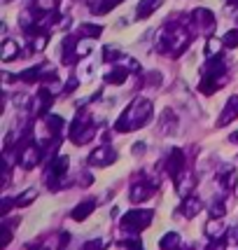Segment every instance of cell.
<instances>
[{"instance_id":"obj_14","label":"cell","mask_w":238,"mask_h":250,"mask_svg":"<svg viewBox=\"0 0 238 250\" xmlns=\"http://www.w3.org/2000/svg\"><path fill=\"white\" fill-rule=\"evenodd\" d=\"M131 75L129 68H124V65H112V70L105 73V82L112 84V87H119V84H124L126 82V77Z\"/></svg>"},{"instance_id":"obj_31","label":"cell","mask_w":238,"mask_h":250,"mask_svg":"<svg viewBox=\"0 0 238 250\" xmlns=\"http://www.w3.org/2000/svg\"><path fill=\"white\" fill-rule=\"evenodd\" d=\"M77 84H79V80H77V77L73 75V77H70V80H68V84H65L63 94H73V91H75V89H77Z\"/></svg>"},{"instance_id":"obj_20","label":"cell","mask_w":238,"mask_h":250,"mask_svg":"<svg viewBox=\"0 0 238 250\" xmlns=\"http://www.w3.org/2000/svg\"><path fill=\"white\" fill-rule=\"evenodd\" d=\"M175 124H178V117H175L173 110H163V115H161V131L163 133H175Z\"/></svg>"},{"instance_id":"obj_25","label":"cell","mask_w":238,"mask_h":250,"mask_svg":"<svg viewBox=\"0 0 238 250\" xmlns=\"http://www.w3.org/2000/svg\"><path fill=\"white\" fill-rule=\"evenodd\" d=\"M208 210H210V218L222 220V218H224V213H227V206H224V199H217V201H213Z\"/></svg>"},{"instance_id":"obj_15","label":"cell","mask_w":238,"mask_h":250,"mask_svg":"<svg viewBox=\"0 0 238 250\" xmlns=\"http://www.w3.org/2000/svg\"><path fill=\"white\" fill-rule=\"evenodd\" d=\"M0 59H2V63H10L14 59H19V44L14 40H5L2 49H0Z\"/></svg>"},{"instance_id":"obj_10","label":"cell","mask_w":238,"mask_h":250,"mask_svg":"<svg viewBox=\"0 0 238 250\" xmlns=\"http://www.w3.org/2000/svg\"><path fill=\"white\" fill-rule=\"evenodd\" d=\"M236 117H238V94H234V96L227 101L222 115L217 117V126H227V124H231Z\"/></svg>"},{"instance_id":"obj_34","label":"cell","mask_w":238,"mask_h":250,"mask_svg":"<svg viewBox=\"0 0 238 250\" xmlns=\"http://www.w3.org/2000/svg\"><path fill=\"white\" fill-rule=\"evenodd\" d=\"M142 150H145V143H138V145H136V147H133V152H136V154H140Z\"/></svg>"},{"instance_id":"obj_36","label":"cell","mask_w":238,"mask_h":250,"mask_svg":"<svg viewBox=\"0 0 238 250\" xmlns=\"http://www.w3.org/2000/svg\"><path fill=\"white\" fill-rule=\"evenodd\" d=\"M178 250H194V246H180Z\"/></svg>"},{"instance_id":"obj_11","label":"cell","mask_w":238,"mask_h":250,"mask_svg":"<svg viewBox=\"0 0 238 250\" xmlns=\"http://www.w3.org/2000/svg\"><path fill=\"white\" fill-rule=\"evenodd\" d=\"M217 180H219V187L224 189V192H234L238 185V173L234 166H222V171L217 175Z\"/></svg>"},{"instance_id":"obj_33","label":"cell","mask_w":238,"mask_h":250,"mask_svg":"<svg viewBox=\"0 0 238 250\" xmlns=\"http://www.w3.org/2000/svg\"><path fill=\"white\" fill-rule=\"evenodd\" d=\"M82 250H100V241H98V239L87 241V243H84V248H82Z\"/></svg>"},{"instance_id":"obj_5","label":"cell","mask_w":238,"mask_h":250,"mask_svg":"<svg viewBox=\"0 0 238 250\" xmlns=\"http://www.w3.org/2000/svg\"><path fill=\"white\" fill-rule=\"evenodd\" d=\"M189 17H192V28L206 33L208 38H213V31H215V14L213 12L206 10V7H196Z\"/></svg>"},{"instance_id":"obj_2","label":"cell","mask_w":238,"mask_h":250,"mask_svg":"<svg viewBox=\"0 0 238 250\" xmlns=\"http://www.w3.org/2000/svg\"><path fill=\"white\" fill-rule=\"evenodd\" d=\"M152 218H154V213L147 210V208H133V210H129L121 218V231L136 236V234H140V231H145V229L150 227Z\"/></svg>"},{"instance_id":"obj_18","label":"cell","mask_w":238,"mask_h":250,"mask_svg":"<svg viewBox=\"0 0 238 250\" xmlns=\"http://www.w3.org/2000/svg\"><path fill=\"white\" fill-rule=\"evenodd\" d=\"M159 248L161 250H178L180 248V234H178V231H168V234H163L161 241H159Z\"/></svg>"},{"instance_id":"obj_22","label":"cell","mask_w":238,"mask_h":250,"mask_svg":"<svg viewBox=\"0 0 238 250\" xmlns=\"http://www.w3.org/2000/svg\"><path fill=\"white\" fill-rule=\"evenodd\" d=\"M121 2H124V0H98V2L91 5V10H94V14H108L110 10H115Z\"/></svg>"},{"instance_id":"obj_4","label":"cell","mask_w":238,"mask_h":250,"mask_svg":"<svg viewBox=\"0 0 238 250\" xmlns=\"http://www.w3.org/2000/svg\"><path fill=\"white\" fill-rule=\"evenodd\" d=\"M166 173H168V178H171L173 183H178V180L187 173V157H184V152L180 150V147H173V150L168 152V159H166Z\"/></svg>"},{"instance_id":"obj_35","label":"cell","mask_w":238,"mask_h":250,"mask_svg":"<svg viewBox=\"0 0 238 250\" xmlns=\"http://www.w3.org/2000/svg\"><path fill=\"white\" fill-rule=\"evenodd\" d=\"M229 141H231V143H238V131H236V133H231V136H229Z\"/></svg>"},{"instance_id":"obj_21","label":"cell","mask_w":238,"mask_h":250,"mask_svg":"<svg viewBox=\"0 0 238 250\" xmlns=\"http://www.w3.org/2000/svg\"><path fill=\"white\" fill-rule=\"evenodd\" d=\"M100 33H103V26H98V23H82V26H79V31H77V35L91 40V38H98Z\"/></svg>"},{"instance_id":"obj_9","label":"cell","mask_w":238,"mask_h":250,"mask_svg":"<svg viewBox=\"0 0 238 250\" xmlns=\"http://www.w3.org/2000/svg\"><path fill=\"white\" fill-rule=\"evenodd\" d=\"M203 231H206L208 243H210V241H219V239H224V236H227V231H229V229L224 227V220L210 218V220L206 222V227H203Z\"/></svg>"},{"instance_id":"obj_28","label":"cell","mask_w":238,"mask_h":250,"mask_svg":"<svg viewBox=\"0 0 238 250\" xmlns=\"http://www.w3.org/2000/svg\"><path fill=\"white\" fill-rule=\"evenodd\" d=\"M227 246H229L227 239H219V241H210L206 250H227Z\"/></svg>"},{"instance_id":"obj_17","label":"cell","mask_w":238,"mask_h":250,"mask_svg":"<svg viewBox=\"0 0 238 250\" xmlns=\"http://www.w3.org/2000/svg\"><path fill=\"white\" fill-rule=\"evenodd\" d=\"M163 0H140V5H138V14H136V19H145V17H150L152 12L157 10L159 5H161Z\"/></svg>"},{"instance_id":"obj_12","label":"cell","mask_w":238,"mask_h":250,"mask_svg":"<svg viewBox=\"0 0 238 250\" xmlns=\"http://www.w3.org/2000/svg\"><path fill=\"white\" fill-rule=\"evenodd\" d=\"M96 206H98L96 199H84V201H79V204L73 208V220H75V222H84V220L96 210Z\"/></svg>"},{"instance_id":"obj_29","label":"cell","mask_w":238,"mask_h":250,"mask_svg":"<svg viewBox=\"0 0 238 250\" xmlns=\"http://www.w3.org/2000/svg\"><path fill=\"white\" fill-rule=\"evenodd\" d=\"M227 241H229V246H236L238 243V225H234V227L227 231Z\"/></svg>"},{"instance_id":"obj_19","label":"cell","mask_w":238,"mask_h":250,"mask_svg":"<svg viewBox=\"0 0 238 250\" xmlns=\"http://www.w3.org/2000/svg\"><path fill=\"white\" fill-rule=\"evenodd\" d=\"M224 82H227V80H208V77H203V80H201V84H198V91H201V94H206V96H213V94H215Z\"/></svg>"},{"instance_id":"obj_30","label":"cell","mask_w":238,"mask_h":250,"mask_svg":"<svg viewBox=\"0 0 238 250\" xmlns=\"http://www.w3.org/2000/svg\"><path fill=\"white\" fill-rule=\"evenodd\" d=\"M70 243V234L68 231H61V236H59V246H56V250H65V246Z\"/></svg>"},{"instance_id":"obj_13","label":"cell","mask_w":238,"mask_h":250,"mask_svg":"<svg viewBox=\"0 0 238 250\" xmlns=\"http://www.w3.org/2000/svg\"><path fill=\"white\" fill-rule=\"evenodd\" d=\"M194 187H196V178L192 171H187V173L175 183V189H178V194L182 196V199H187V196H194L192 192H194Z\"/></svg>"},{"instance_id":"obj_6","label":"cell","mask_w":238,"mask_h":250,"mask_svg":"<svg viewBox=\"0 0 238 250\" xmlns=\"http://www.w3.org/2000/svg\"><path fill=\"white\" fill-rule=\"evenodd\" d=\"M117 162V152L110 143H103L98 145L94 152L89 154V166H96V168H103V166H110V164Z\"/></svg>"},{"instance_id":"obj_3","label":"cell","mask_w":238,"mask_h":250,"mask_svg":"<svg viewBox=\"0 0 238 250\" xmlns=\"http://www.w3.org/2000/svg\"><path fill=\"white\" fill-rule=\"evenodd\" d=\"M157 185H159V180H152V178H147L145 173H140L136 180H133V183H131V187H129L131 204H142V201H147V199L154 194Z\"/></svg>"},{"instance_id":"obj_32","label":"cell","mask_w":238,"mask_h":250,"mask_svg":"<svg viewBox=\"0 0 238 250\" xmlns=\"http://www.w3.org/2000/svg\"><path fill=\"white\" fill-rule=\"evenodd\" d=\"M91 180H94V175L89 173V171L79 173V185H82V187H89V185H91Z\"/></svg>"},{"instance_id":"obj_26","label":"cell","mask_w":238,"mask_h":250,"mask_svg":"<svg viewBox=\"0 0 238 250\" xmlns=\"http://www.w3.org/2000/svg\"><path fill=\"white\" fill-rule=\"evenodd\" d=\"M119 56H121L119 47H112V44L103 47V61H115V59H119Z\"/></svg>"},{"instance_id":"obj_8","label":"cell","mask_w":238,"mask_h":250,"mask_svg":"<svg viewBox=\"0 0 238 250\" xmlns=\"http://www.w3.org/2000/svg\"><path fill=\"white\" fill-rule=\"evenodd\" d=\"M203 208H206V204H203L198 196H187V199H182V204H180V208H178V215L192 220V218H196Z\"/></svg>"},{"instance_id":"obj_1","label":"cell","mask_w":238,"mask_h":250,"mask_svg":"<svg viewBox=\"0 0 238 250\" xmlns=\"http://www.w3.org/2000/svg\"><path fill=\"white\" fill-rule=\"evenodd\" d=\"M154 115V105L147 98H136L129 108L119 115V120L115 122V131L117 133H126V131L142 129Z\"/></svg>"},{"instance_id":"obj_7","label":"cell","mask_w":238,"mask_h":250,"mask_svg":"<svg viewBox=\"0 0 238 250\" xmlns=\"http://www.w3.org/2000/svg\"><path fill=\"white\" fill-rule=\"evenodd\" d=\"M44 159L42 150H40V145L38 143H33V145H28V147H23L21 152H19V164H21L26 171H31V168H35L38 164Z\"/></svg>"},{"instance_id":"obj_16","label":"cell","mask_w":238,"mask_h":250,"mask_svg":"<svg viewBox=\"0 0 238 250\" xmlns=\"http://www.w3.org/2000/svg\"><path fill=\"white\" fill-rule=\"evenodd\" d=\"M47 122V131L52 138H61V131H63V117L61 115H47L44 117Z\"/></svg>"},{"instance_id":"obj_23","label":"cell","mask_w":238,"mask_h":250,"mask_svg":"<svg viewBox=\"0 0 238 250\" xmlns=\"http://www.w3.org/2000/svg\"><path fill=\"white\" fill-rule=\"evenodd\" d=\"M38 199V189L35 187H28V189H23L21 194L17 196V208H23V206H31L33 201Z\"/></svg>"},{"instance_id":"obj_24","label":"cell","mask_w":238,"mask_h":250,"mask_svg":"<svg viewBox=\"0 0 238 250\" xmlns=\"http://www.w3.org/2000/svg\"><path fill=\"white\" fill-rule=\"evenodd\" d=\"M222 47H227V49H236L238 47V28H231V31H227L222 38Z\"/></svg>"},{"instance_id":"obj_27","label":"cell","mask_w":238,"mask_h":250,"mask_svg":"<svg viewBox=\"0 0 238 250\" xmlns=\"http://www.w3.org/2000/svg\"><path fill=\"white\" fill-rule=\"evenodd\" d=\"M145 84H147V87H150V84L159 87V84H161V73H157V70L147 73V75H145Z\"/></svg>"}]
</instances>
